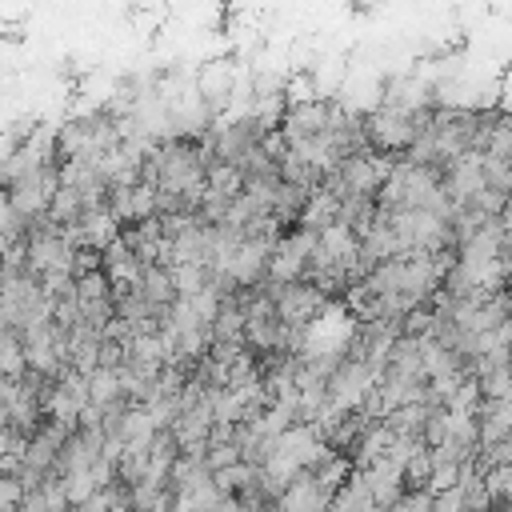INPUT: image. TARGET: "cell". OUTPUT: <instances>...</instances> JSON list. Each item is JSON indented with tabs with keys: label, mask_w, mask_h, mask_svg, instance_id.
Returning a JSON list of instances; mask_svg holds the SVG:
<instances>
[{
	"label": "cell",
	"mask_w": 512,
	"mask_h": 512,
	"mask_svg": "<svg viewBox=\"0 0 512 512\" xmlns=\"http://www.w3.org/2000/svg\"><path fill=\"white\" fill-rule=\"evenodd\" d=\"M20 496H24V484L0 468V508H20Z\"/></svg>",
	"instance_id": "obj_1"
},
{
	"label": "cell",
	"mask_w": 512,
	"mask_h": 512,
	"mask_svg": "<svg viewBox=\"0 0 512 512\" xmlns=\"http://www.w3.org/2000/svg\"><path fill=\"white\" fill-rule=\"evenodd\" d=\"M0 328H4V308H0Z\"/></svg>",
	"instance_id": "obj_2"
}]
</instances>
